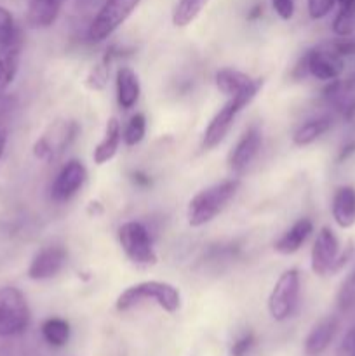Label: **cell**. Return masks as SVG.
<instances>
[{"label":"cell","instance_id":"cell-1","mask_svg":"<svg viewBox=\"0 0 355 356\" xmlns=\"http://www.w3.org/2000/svg\"><path fill=\"white\" fill-rule=\"evenodd\" d=\"M146 301H153L159 308L173 315L181 308V292L176 285L169 284V282H139V284L129 285L125 291L118 294L117 301H115V308L118 312H129L134 306H139L141 302Z\"/></svg>","mask_w":355,"mask_h":356},{"label":"cell","instance_id":"cell-36","mask_svg":"<svg viewBox=\"0 0 355 356\" xmlns=\"http://www.w3.org/2000/svg\"><path fill=\"white\" fill-rule=\"evenodd\" d=\"M132 181H134L138 186H148L150 184V177L143 172H134L132 174Z\"/></svg>","mask_w":355,"mask_h":356},{"label":"cell","instance_id":"cell-4","mask_svg":"<svg viewBox=\"0 0 355 356\" xmlns=\"http://www.w3.org/2000/svg\"><path fill=\"white\" fill-rule=\"evenodd\" d=\"M139 3L141 0H104L103 6L94 16L93 23L89 24L87 38L94 44H100V42L110 38L138 9Z\"/></svg>","mask_w":355,"mask_h":356},{"label":"cell","instance_id":"cell-30","mask_svg":"<svg viewBox=\"0 0 355 356\" xmlns=\"http://www.w3.org/2000/svg\"><path fill=\"white\" fill-rule=\"evenodd\" d=\"M338 0H306V10H308V16L312 19L319 21L322 17H326L327 14L333 10V7L336 6Z\"/></svg>","mask_w":355,"mask_h":356},{"label":"cell","instance_id":"cell-5","mask_svg":"<svg viewBox=\"0 0 355 356\" xmlns=\"http://www.w3.org/2000/svg\"><path fill=\"white\" fill-rule=\"evenodd\" d=\"M30 325V308L23 292L13 285L0 287V337L19 336Z\"/></svg>","mask_w":355,"mask_h":356},{"label":"cell","instance_id":"cell-7","mask_svg":"<svg viewBox=\"0 0 355 356\" xmlns=\"http://www.w3.org/2000/svg\"><path fill=\"white\" fill-rule=\"evenodd\" d=\"M345 63L341 56H338L327 44L313 47L303 54L301 61L296 66V76L310 75L320 82H331L340 79Z\"/></svg>","mask_w":355,"mask_h":356},{"label":"cell","instance_id":"cell-39","mask_svg":"<svg viewBox=\"0 0 355 356\" xmlns=\"http://www.w3.org/2000/svg\"><path fill=\"white\" fill-rule=\"evenodd\" d=\"M80 2H84V3H93L94 0H80Z\"/></svg>","mask_w":355,"mask_h":356},{"label":"cell","instance_id":"cell-3","mask_svg":"<svg viewBox=\"0 0 355 356\" xmlns=\"http://www.w3.org/2000/svg\"><path fill=\"white\" fill-rule=\"evenodd\" d=\"M239 179H225L198 191L187 207V221L191 228L209 225L239 191Z\"/></svg>","mask_w":355,"mask_h":356},{"label":"cell","instance_id":"cell-9","mask_svg":"<svg viewBox=\"0 0 355 356\" xmlns=\"http://www.w3.org/2000/svg\"><path fill=\"white\" fill-rule=\"evenodd\" d=\"M87 169L80 160H68L65 165L56 174V179L52 181L51 198L56 204H65L70 202L86 184Z\"/></svg>","mask_w":355,"mask_h":356},{"label":"cell","instance_id":"cell-23","mask_svg":"<svg viewBox=\"0 0 355 356\" xmlns=\"http://www.w3.org/2000/svg\"><path fill=\"white\" fill-rule=\"evenodd\" d=\"M338 13L333 21L336 37H352L355 31V0H338Z\"/></svg>","mask_w":355,"mask_h":356},{"label":"cell","instance_id":"cell-11","mask_svg":"<svg viewBox=\"0 0 355 356\" xmlns=\"http://www.w3.org/2000/svg\"><path fill=\"white\" fill-rule=\"evenodd\" d=\"M340 254V242L338 236L334 235L333 229L329 226H322L317 233V238L312 247V257H310V264H312V271L317 277H326L333 271L334 263Z\"/></svg>","mask_w":355,"mask_h":356},{"label":"cell","instance_id":"cell-31","mask_svg":"<svg viewBox=\"0 0 355 356\" xmlns=\"http://www.w3.org/2000/svg\"><path fill=\"white\" fill-rule=\"evenodd\" d=\"M254 344H256V337H254V334L246 332L232 344L230 353H232V356H247L251 351H253Z\"/></svg>","mask_w":355,"mask_h":356},{"label":"cell","instance_id":"cell-14","mask_svg":"<svg viewBox=\"0 0 355 356\" xmlns=\"http://www.w3.org/2000/svg\"><path fill=\"white\" fill-rule=\"evenodd\" d=\"M338 322L336 316H326V318L319 320L315 325L312 327V330L308 332L305 339V355L306 356H319L329 348V344L333 343L334 336L338 332Z\"/></svg>","mask_w":355,"mask_h":356},{"label":"cell","instance_id":"cell-26","mask_svg":"<svg viewBox=\"0 0 355 356\" xmlns=\"http://www.w3.org/2000/svg\"><path fill=\"white\" fill-rule=\"evenodd\" d=\"M21 44V33L9 9L0 6V47Z\"/></svg>","mask_w":355,"mask_h":356},{"label":"cell","instance_id":"cell-34","mask_svg":"<svg viewBox=\"0 0 355 356\" xmlns=\"http://www.w3.org/2000/svg\"><path fill=\"white\" fill-rule=\"evenodd\" d=\"M336 356H355V325L341 339L336 350Z\"/></svg>","mask_w":355,"mask_h":356},{"label":"cell","instance_id":"cell-24","mask_svg":"<svg viewBox=\"0 0 355 356\" xmlns=\"http://www.w3.org/2000/svg\"><path fill=\"white\" fill-rule=\"evenodd\" d=\"M42 337L45 343L52 348H63L70 339V323L66 320L58 318H47L40 327Z\"/></svg>","mask_w":355,"mask_h":356},{"label":"cell","instance_id":"cell-20","mask_svg":"<svg viewBox=\"0 0 355 356\" xmlns=\"http://www.w3.org/2000/svg\"><path fill=\"white\" fill-rule=\"evenodd\" d=\"M331 125H333V118H331L329 115L310 118V120L303 122V124L296 129L294 134H292V143H294L296 146H299V148L312 145V143H315L320 136H324L329 131Z\"/></svg>","mask_w":355,"mask_h":356},{"label":"cell","instance_id":"cell-35","mask_svg":"<svg viewBox=\"0 0 355 356\" xmlns=\"http://www.w3.org/2000/svg\"><path fill=\"white\" fill-rule=\"evenodd\" d=\"M354 153H355V141L347 143V145H345L343 148L340 149V155H338V162H343V160H347L348 156L354 155Z\"/></svg>","mask_w":355,"mask_h":356},{"label":"cell","instance_id":"cell-32","mask_svg":"<svg viewBox=\"0 0 355 356\" xmlns=\"http://www.w3.org/2000/svg\"><path fill=\"white\" fill-rule=\"evenodd\" d=\"M331 49L336 52L341 58H347V56H355V40L350 37H340L334 42H329Z\"/></svg>","mask_w":355,"mask_h":356},{"label":"cell","instance_id":"cell-27","mask_svg":"<svg viewBox=\"0 0 355 356\" xmlns=\"http://www.w3.org/2000/svg\"><path fill=\"white\" fill-rule=\"evenodd\" d=\"M146 136V118L143 113H136L129 118L127 125H125L124 132H122V139L127 146H136L145 139Z\"/></svg>","mask_w":355,"mask_h":356},{"label":"cell","instance_id":"cell-38","mask_svg":"<svg viewBox=\"0 0 355 356\" xmlns=\"http://www.w3.org/2000/svg\"><path fill=\"white\" fill-rule=\"evenodd\" d=\"M6 145H7V136H6V132L0 131V159H2L3 149H6Z\"/></svg>","mask_w":355,"mask_h":356},{"label":"cell","instance_id":"cell-8","mask_svg":"<svg viewBox=\"0 0 355 356\" xmlns=\"http://www.w3.org/2000/svg\"><path fill=\"white\" fill-rule=\"evenodd\" d=\"M118 243L131 263L139 266L157 264V252L153 249L152 236L143 222L127 221L118 228Z\"/></svg>","mask_w":355,"mask_h":356},{"label":"cell","instance_id":"cell-21","mask_svg":"<svg viewBox=\"0 0 355 356\" xmlns=\"http://www.w3.org/2000/svg\"><path fill=\"white\" fill-rule=\"evenodd\" d=\"M251 80L253 79L247 73L239 72L235 68H221L214 75V83L218 87V90L228 97L239 94L244 87L249 86Z\"/></svg>","mask_w":355,"mask_h":356},{"label":"cell","instance_id":"cell-6","mask_svg":"<svg viewBox=\"0 0 355 356\" xmlns=\"http://www.w3.org/2000/svg\"><path fill=\"white\" fill-rule=\"evenodd\" d=\"M299 289H301L299 271L296 268L282 271L281 277L271 287L267 302L268 313L275 322H285L294 315L299 301Z\"/></svg>","mask_w":355,"mask_h":356},{"label":"cell","instance_id":"cell-13","mask_svg":"<svg viewBox=\"0 0 355 356\" xmlns=\"http://www.w3.org/2000/svg\"><path fill=\"white\" fill-rule=\"evenodd\" d=\"M66 259H68V254L63 247H44L31 259L30 266H28V278L35 282L54 278L65 268Z\"/></svg>","mask_w":355,"mask_h":356},{"label":"cell","instance_id":"cell-28","mask_svg":"<svg viewBox=\"0 0 355 356\" xmlns=\"http://www.w3.org/2000/svg\"><path fill=\"white\" fill-rule=\"evenodd\" d=\"M336 305L341 312H350L352 308H355V268L341 284L336 296Z\"/></svg>","mask_w":355,"mask_h":356},{"label":"cell","instance_id":"cell-19","mask_svg":"<svg viewBox=\"0 0 355 356\" xmlns=\"http://www.w3.org/2000/svg\"><path fill=\"white\" fill-rule=\"evenodd\" d=\"M313 233V222L308 218H301L287 229V232L282 233L281 238L275 242L274 249L278 254H284V256H291V254L298 252L303 247V243L308 240V236Z\"/></svg>","mask_w":355,"mask_h":356},{"label":"cell","instance_id":"cell-25","mask_svg":"<svg viewBox=\"0 0 355 356\" xmlns=\"http://www.w3.org/2000/svg\"><path fill=\"white\" fill-rule=\"evenodd\" d=\"M207 3L209 0H178L173 10V24L176 28H187L197 19Z\"/></svg>","mask_w":355,"mask_h":356},{"label":"cell","instance_id":"cell-16","mask_svg":"<svg viewBox=\"0 0 355 356\" xmlns=\"http://www.w3.org/2000/svg\"><path fill=\"white\" fill-rule=\"evenodd\" d=\"M115 89H117V103L122 110L134 108L141 94V86L134 70L129 66H120L115 75Z\"/></svg>","mask_w":355,"mask_h":356},{"label":"cell","instance_id":"cell-15","mask_svg":"<svg viewBox=\"0 0 355 356\" xmlns=\"http://www.w3.org/2000/svg\"><path fill=\"white\" fill-rule=\"evenodd\" d=\"M66 0H28L26 23L33 30L51 28L58 19Z\"/></svg>","mask_w":355,"mask_h":356},{"label":"cell","instance_id":"cell-12","mask_svg":"<svg viewBox=\"0 0 355 356\" xmlns=\"http://www.w3.org/2000/svg\"><path fill=\"white\" fill-rule=\"evenodd\" d=\"M261 145H263L261 129L258 125L247 127L239 138V141L235 143L232 152L228 153V169L233 174H242L254 162V159L260 153Z\"/></svg>","mask_w":355,"mask_h":356},{"label":"cell","instance_id":"cell-37","mask_svg":"<svg viewBox=\"0 0 355 356\" xmlns=\"http://www.w3.org/2000/svg\"><path fill=\"white\" fill-rule=\"evenodd\" d=\"M261 14H263V7H261V6H254L253 10H251L249 16H247V17H249V19H256V17H260Z\"/></svg>","mask_w":355,"mask_h":356},{"label":"cell","instance_id":"cell-18","mask_svg":"<svg viewBox=\"0 0 355 356\" xmlns=\"http://www.w3.org/2000/svg\"><path fill=\"white\" fill-rule=\"evenodd\" d=\"M122 141V129L120 122L115 117L108 118L106 125H104V132L101 141L97 143L96 148L93 152V160L96 165H104L110 160H113V156L117 155L118 146Z\"/></svg>","mask_w":355,"mask_h":356},{"label":"cell","instance_id":"cell-10","mask_svg":"<svg viewBox=\"0 0 355 356\" xmlns=\"http://www.w3.org/2000/svg\"><path fill=\"white\" fill-rule=\"evenodd\" d=\"M77 132H79V125L73 120L59 122L54 127H51L49 134H44L33 146V153L38 160L44 162H51L56 156L61 155L70 143L75 139Z\"/></svg>","mask_w":355,"mask_h":356},{"label":"cell","instance_id":"cell-2","mask_svg":"<svg viewBox=\"0 0 355 356\" xmlns=\"http://www.w3.org/2000/svg\"><path fill=\"white\" fill-rule=\"evenodd\" d=\"M261 87H263V79H253L249 86L244 87L239 94L228 97V101L219 108L218 113L211 118V122L205 127L204 136H202V146L205 149H212L218 145H221L223 139L228 136L230 129L233 127L235 118L239 117V113L244 108H247L253 103V99L258 96Z\"/></svg>","mask_w":355,"mask_h":356},{"label":"cell","instance_id":"cell-29","mask_svg":"<svg viewBox=\"0 0 355 356\" xmlns=\"http://www.w3.org/2000/svg\"><path fill=\"white\" fill-rule=\"evenodd\" d=\"M108 73H110V63L101 59L100 65H96L93 70H90L89 76H87V86L94 90L104 89L108 80Z\"/></svg>","mask_w":355,"mask_h":356},{"label":"cell","instance_id":"cell-22","mask_svg":"<svg viewBox=\"0 0 355 356\" xmlns=\"http://www.w3.org/2000/svg\"><path fill=\"white\" fill-rule=\"evenodd\" d=\"M21 44L0 47V90H6L14 82L19 70Z\"/></svg>","mask_w":355,"mask_h":356},{"label":"cell","instance_id":"cell-33","mask_svg":"<svg viewBox=\"0 0 355 356\" xmlns=\"http://www.w3.org/2000/svg\"><path fill=\"white\" fill-rule=\"evenodd\" d=\"M271 7L282 21H291L296 10V0H271Z\"/></svg>","mask_w":355,"mask_h":356},{"label":"cell","instance_id":"cell-17","mask_svg":"<svg viewBox=\"0 0 355 356\" xmlns=\"http://www.w3.org/2000/svg\"><path fill=\"white\" fill-rule=\"evenodd\" d=\"M331 214L341 229H350L355 225V188L340 186L333 195Z\"/></svg>","mask_w":355,"mask_h":356}]
</instances>
